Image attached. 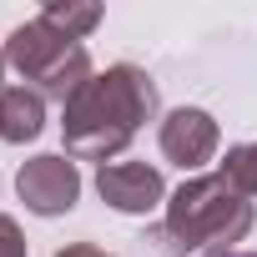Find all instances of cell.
I'll return each mask as SVG.
<instances>
[{"instance_id":"cell-1","label":"cell","mask_w":257,"mask_h":257,"mask_svg":"<svg viewBox=\"0 0 257 257\" xmlns=\"http://www.w3.org/2000/svg\"><path fill=\"white\" fill-rule=\"evenodd\" d=\"M157 116V81L142 66H106L96 71L61 116V137L71 162H111L132 147V137Z\"/></svg>"},{"instance_id":"cell-2","label":"cell","mask_w":257,"mask_h":257,"mask_svg":"<svg viewBox=\"0 0 257 257\" xmlns=\"http://www.w3.org/2000/svg\"><path fill=\"white\" fill-rule=\"evenodd\" d=\"M252 222H257L252 197H242L222 172L192 177L167 197V237L177 247L232 252V242H242L252 232Z\"/></svg>"},{"instance_id":"cell-3","label":"cell","mask_w":257,"mask_h":257,"mask_svg":"<svg viewBox=\"0 0 257 257\" xmlns=\"http://www.w3.org/2000/svg\"><path fill=\"white\" fill-rule=\"evenodd\" d=\"M6 61L31 81V91H41L46 101H71L96 71H91V56L81 41H66L56 26H46L41 16L16 26L11 41H6Z\"/></svg>"},{"instance_id":"cell-4","label":"cell","mask_w":257,"mask_h":257,"mask_svg":"<svg viewBox=\"0 0 257 257\" xmlns=\"http://www.w3.org/2000/svg\"><path fill=\"white\" fill-rule=\"evenodd\" d=\"M16 192L36 217H61V212H71L81 202V172H76L71 157L46 152V157H31L16 172Z\"/></svg>"},{"instance_id":"cell-5","label":"cell","mask_w":257,"mask_h":257,"mask_svg":"<svg viewBox=\"0 0 257 257\" xmlns=\"http://www.w3.org/2000/svg\"><path fill=\"white\" fill-rule=\"evenodd\" d=\"M217 142H222V132H217L212 111H202V106H177L162 121V157L182 172L207 167L217 157Z\"/></svg>"},{"instance_id":"cell-6","label":"cell","mask_w":257,"mask_h":257,"mask_svg":"<svg viewBox=\"0 0 257 257\" xmlns=\"http://www.w3.org/2000/svg\"><path fill=\"white\" fill-rule=\"evenodd\" d=\"M96 192H101L106 207L142 217V212H157L167 202V177L147 162H106L96 172Z\"/></svg>"},{"instance_id":"cell-7","label":"cell","mask_w":257,"mask_h":257,"mask_svg":"<svg viewBox=\"0 0 257 257\" xmlns=\"http://www.w3.org/2000/svg\"><path fill=\"white\" fill-rule=\"evenodd\" d=\"M46 132V96L31 86H6L0 91V142L26 147Z\"/></svg>"},{"instance_id":"cell-8","label":"cell","mask_w":257,"mask_h":257,"mask_svg":"<svg viewBox=\"0 0 257 257\" xmlns=\"http://www.w3.org/2000/svg\"><path fill=\"white\" fill-rule=\"evenodd\" d=\"M46 26H56L66 41H81L101 26V6H91V0H51V6L41 11Z\"/></svg>"},{"instance_id":"cell-9","label":"cell","mask_w":257,"mask_h":257,"mask_svg":"<svg viewBox=\"0 0 257 257\" xmlns=\"http://www.w3.org/2000/svg\"><path fill=\"white\" fill-rule=\"evenodd\" d=\"M242 197H257V142H247V147H232L227 152V162L217 167Z\"/></svg>"},{"instance_id":"cell-10","label":"cell","mask_w":257,"mask_h":257,"mask_svg":"<svg viewBox=\"0 0 257 257\" xmlns=\"http://www.w3.org/2000/svg\"><path fill=\"white\" fill-rule=\"evenodd\" d=\"M0 257H31V247L21 237V222L6 217V212H0Z\"/></svg>"},{"instance_id":"cell-11","label":"cell","mask_w":257,"mask_h":257,"mask_svg":"<svg viewBox=\"0 0 257 257\" xmlns=\"http://www.w3.org/2000/svg\"><path fill=\"white\" fill-rule=\"evenodd\" d=\"M56 257H111L106 247H96V242H71V247H61Z\"/></svg>"},{"instance_id":"cell-12","label":"cell","mask_w":257,"mask_h":257,"mask_svg":"<svg viewBox=\"0 0 257 257\" xmlns=\"http://www.w3.org/2000/svg\"><path fill=\"white\" fill-rule=\"evenodd\" d=\"M207 257H257V252H237L232 247V252H207Z\"/></svg>"},{"instance_id":"cell-13","label":"cell","mask_w":257,"mask_h":257,"mask_svg":"<svg viewBox=\"0 0 257 257\" xmlns=\"http://www.w3.org/2000/svg\"><path fill=\"white\" fill-rule=\"evenodd\" d=\"M6 66H11V61H6V51H0V76H6ZM0 91H6V86H0Z\"/></svg>"}]
</instances>
